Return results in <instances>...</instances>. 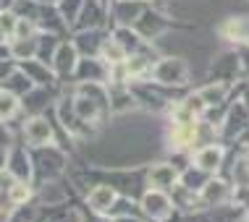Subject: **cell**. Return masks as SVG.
<instances>
[{
	"label": "cell",
	"mask_w": 249,
	"mask_h": 222,
	"mask_svg": "<svg viewBox=\"0 0 249 222\" xmlns=\"http://www.w3.org/2000/svg\"><path fill=\"white\" fill-rule=\"evenodd\" d=\"M26 136H29L32 141H37V144H48V141L53 139V131H50V126L45 123V120L35 118V120L26 123Z\"/></svg>",
	"instance_id": "6da1fadb"
},
{
	"label": "cell",
	"mask_w": 249,
	"mask_h": 222,
	"mask_svg": "<svg viewBox=\"0 0 249 222\" xmlns=\"http://www.w3.org/2000/svg\"><path fill=\"white\" fill-rule=\"evenodd\" d=\"M173 178H176V170H173V167L160 165V167H152L150 170V183L152 186H171Z\"/></svg>",
	"instance_id": "7a4b0ae2"
},
{
	"label": "cell",
	"mask_w": 249,
	"mask_h": 222,
	"mask_svg": "<svg viewBox=\"0 0 249 222\" xmlns=\"http://www.w3.org/2000/svg\"><path fill=\"white\" fill-rule=\"evenodd\" d=\"M113 199H116V193H113L110 188H97V191H92V196H89V204L95 206V209H107Z\"/></svg>",
	"instance_id": "3957f363"
},
{
	"label": "cell",
	"mask_w": 249,
	"mask_h": 222,
	"mask_svg": "<svg viewBox=\"0 0 249 222\" xmlns=\"http://www.w3.org/2000/svg\"><path fill=\"white\" fill-rule=\"evenodd\" d=\"M218 159H220V149H207V152H199L197 165L202 170H215V167H218Z\"/></svg>",
	"instance_id": "277c9868"
},
{
	"label": "cell",
	"mask_w": 249,
	"mask_h": 222,
	"mask_svg": "<svg viewBox=\"0 0 249 222\" xmlns=\"http://www.w3.org/2000/svg\"><path fill=\"white\" fill-rule=\"evenodd\" d=\"M16 107H18V102H16L13 94L0 92V118H11L13 112H16Z\"/></svg>",
	"instance_id": "5b68a950"
},
{
	"label": "cell",
	"mask_w": 249,
	"mask_h": 222,
	"mask_svg": "<svg viewBox=\"0 0 249 222\" xmlns=\"http://www.w3.org/2000/svg\"><path fill=\"white\" fill-rule=\"evenodd\" d=\"M103 52L107 55V60H110V63H121V60H124V47L116 45V42H105V45H103Z\"/></svg>",
	"instance_id": "8992f818"
},
{
	"label": "cell",
	"mask_w": 249,
	"mask_h": 222,
	"mask_svg": "<svg viewBox=\"0 0 249 222\" xmlns=\"http://www.w3.org/2000/svg\"><path fill=\"white\" fill-rule=\"evenodd\" d=\"M11 199L13 201H26L29 199V188H26L24 183H13L11 186Z\"/></svg>",
	"instance_id": "52a82bcc"
},
{
	"label": "cell",
	"mask_w": 249,
	"mask_h": 222,
	"mask_svg": "<svg viewBox=\"0 0 249 222\" xmlns=\"http://www.w3.org/2000/svg\"><path fill=\"white\" fill-rule=\"evenodd\" d=\"M29 29H32V26L26 24V21H18V24H16V34L21 37V39H24L26 34H29Z\"/></svg>",
	"instance_id": "ba28073f"
},
{
	"label": "cell",
	"mask_w": 249,
	"mask_h": 222,
	"mask_svg": "<svg viewBox=\"0 0 249 222\" xmlns=\"http://www.w3.org/2000/svg\"><path fill=\"white\" fill-rule=\"evenodd\" d=\"M244 222H249V220H244Z\"/></svg>",
	"instance_id": "9c48e42d"
}]
</instances>
